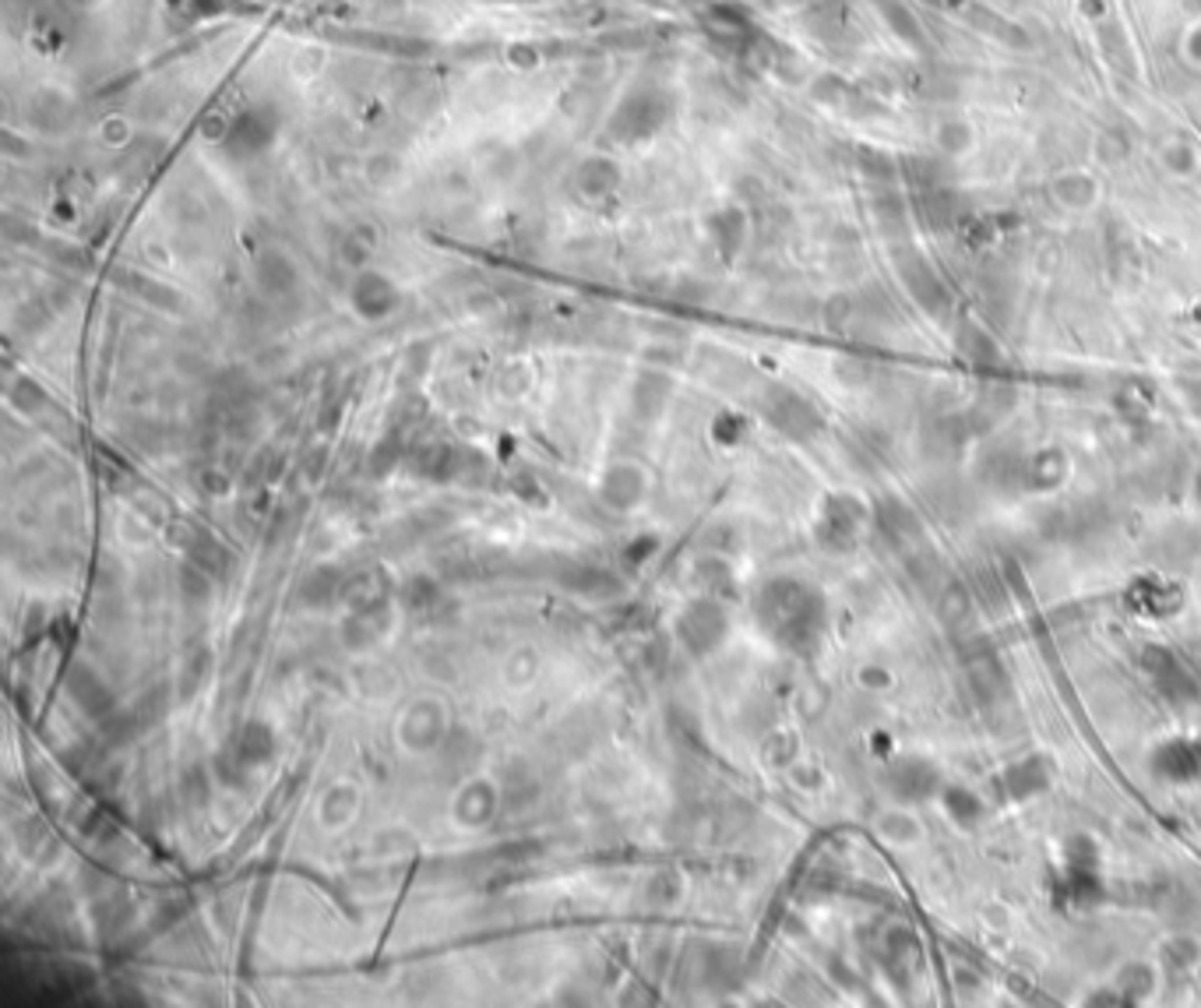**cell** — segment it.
Returning a JSON list of instances; mask_svg holds the SVG:
<instances>
[{
	"label": "cell",
	"instance_id": "10",
	"mask_svg": "<svg viewBox=\"0 0 1201 1008\" xmlns=\"http://www.w3.org/2000/svg\"><path fill=\"white\" fill-rule=\"evenodd\" d=\"M353 303L363 318H388L398 307V290L392 279H384L381 272H363L360 279L353 282Z\"/></svg>",
	"mask_w": 1201,
	"mask_h": 1008
},
{
	"label": "cell",
	"instance_id": "6",
	"mask_svg": "<svg viewBox=\"0 0 1201 1008\" xmlns=\"http://www.w3.org/2000/svg\"><path fill=\"white\" fill-rule=\"evenodd\" d=\"M765 413L789 437H810L821 427L818 409L810 406L807 398H800L796 392H786V388H778V392L768 395Z\"/></svg>",
	"mask_w": 1201,
	"mask_h": 1008
},
{
	"label": "cell",
	"instance_id": "3",
	"mask_svg": "<svg viewBox=\"0 0 1201 1008\" xmlns=\"http://www.w3.org/2000/svg\"><path fill=\"white\" fill-rule=\"evenodd\" d=\"M667 113H670L667 92H662L659 86H638V89H631L624 96V102L617 107L609 128H614L617 138L638 142V138L656 134L662 128V120H667Z\"/></svg>",
	"mask_w": 1201,
	"mask_h": 1008
},
{
	"label": "cell",
	"instance_id": "17",
	"mask_svg": "<svg viewBox=\"0 0 1201 1008\" xmlns=\"http://www.w3.org/2000/svg\"><path fill=\"white\" fill-rule=\"evenodd\" d=\"M342 593V572L339 568H314L307 579L300 582V600L307 606H329L332 600H339Z\"/></svg>",
	"mask_w": 1201,
	"mask_h": 1008
},
{
	"label": "cell",
	"instance_id": "2",
	"mask_svg": "<svg viewBox=\"0 0 1201 1008\" xmlns=\"http://www.w3.org/2000/svg\"><path fill=\"white\" fill-rule=\"evenodd\" d=\"M271 754H276V733H271V727L265 720H247L244 727L229 738L226 748L215 754V769L226 783L240 786L255 769L268 765Z\"/></svg>",
	"mask_w": 1201,
	"mask_h": 1008
},
{
	"label": "cell",
	"instance_id": "25",
	"mask_svg": "<svg viewBox=\"0 0 1201 1008\" xmlns=\"http://www.w3.org/2000/svg\"><path fill=\"white\" fill-rule=\"evenodd\" d=\"M944 807H947V815H952L958 825H973L976 818H979V801L969 790H958V786L944 790Z\"/></svg>",
	"mask_w": 1201,
	"mask_h": 1008
},
{
	"label": "cell",
	"instance_id": "12",
	"mask_svg": "<svg viewBox=\"0 0 1201 1008\" xmlns=\"http://www.w3.org/2000/svg\"><path fill=\"white\" fill-rule=\"evenodd\" d=\"M402 738H406L409 748H434V744L445 738V716H440V709L434 706V702L416 706L413 712H409Z\"/></svg>",
	"mask_w": 1201,
	"mask_h": 1008
},
{
	"label": "cell",
	"instance_id": "18",
	"mask_svg": "<svg viewBox=\"0 0 1201 1008\" xmlns=\"http://www.w3.org/2000/svg\"><path fill=\"white\" fill-rule=\"evenodd\" d=\"M493 807H498L493 786L476 783V786H469V790L455 801V815H458L462 825H480V822H487V818L493 815Z\"/></svg>",
	"mask_w": 1201,
	"mask_h": 1008
},
{
	"label": "cell",
	"instance_id": "8",
	"mask_svg": "<svg viewBox=\"0 0 1201 1008\" xmlns=\"http://www.w3.org/2000/svg\"><path fill=\"white\" fill-rule=\"evenodd\" d=\"M68 695L92 720H107V716H113V712H117V698H113V691L102 685V677L92 667H81L78 664L75 670H71V674H68Z\"/></svg>",
	"mask_w": 1201,
	"mask_h": 1008
},
{
	"label": "cell",
	"instance_id": "26",
	"mask_svg": "<svg viewBox=\"0 0 1201 1008\" xmlns=\"http://www.w3.org/2000/svg\"><path fill=\"white\" fill-rule=\"evenodd\" d=\"M166 706H170V695H166V688H149L145 691V698L134 706V716H138L142 730L152 727V723H159L166 716Z\"/></svg>",
	"mask_w": 1201,
	"mask_h": 1008
},
{
	"label": "cell",
	"instance_id": "21",
	"mask_svg": "<svg viewBox=\"0 0 1201 1008\" xmlns=\"http://www.w3.org/2000/svg\"><path fill=\"white\" fill-rule=\"evenodd\" d=\"M712 240H715V247L723 250L726 258L730 255H736V247H740V240H744V216L740 212H719V216H712Z\"/></svg>",
	"mask_w": 1201,
	"mask_h": 1008
},
{
	"label": "cell",
	"instance_id": "16",
	"mask_svg": "<svg viewBox=\"0 0 1201 1008\" xmlns=\"http://www.w3.org/2000/svg\"><path fill=\"white\" fill-rule=\"evenodd\" d=\"M1005 786H1008V794L1015 797V801H1021V797H1032V794H1039V790H1047V786H1050V772H1047V762H1039V759H1029V762H1018V765H1011V769L1005 772Z\"/></svg>",
	"mask_w": 1201,
	"mask_h": 1008
},
{
	"label": "cell",
	"instance_id": "11",
	"mask_svg": "<svg viewBox=\"0 0 1201 1008\" xmlns=\"http://www.w3.org/2000/svg\"><path fill=\"white\" fill-rule=\"evenodd\" d=\"M888 786L899 801H923V797H931L941 786V780H937L934 765L920 759H902L888 769Z\"/></svg>",
	"mask_w": 1201,
	"mask_h": 1008
},
{
	"label": "cell",
	"instance_id": "13",
	"mask_svg": "<svg viewBox=\"0 0 1201 1008\" xmlns=\"http://www.w3.org/2000/svg\"><path fill=\"white\" fill-rule=\"evenodd\" d=\"M187 554H191V561L198 564V568H205L208 575H212V579H226L229 568H233V558H229V550L212 537V533H205V529H198L194 537H191V543H187Z\"/></svg>",
	"mask_w": 1201,
	"mask_h": 1008
},
{
	"label": "cell",
	"instance_id": "9",
	"mask_svg": "<svg viewBox=\"0 0 1201 1008\" xmlns=\"http://www.w3.org/2000/svg\"><path fill=\"white\" fill-rule=\"evenodd\" d=\"M255 282H258V290L265 293V297L286 300L300 286V272H297V265H293L286 255H282V250L265 247L255 258Z\"/></svg>",
	"mask_w": 1201,
	"mask_h": 1008
},
{
	"label": "cell",
	"instance_id": "24",
	"mask_svg": "<svg viewBox=\"0 0 1201 1008\" xmlns=\"http://www.w3.org/2000/svg\"><path fill=\"white\" fill-rule=\"evenodd\" d=\"M212 582L215 579L205 568H198L194 561H187L184 572H181V596L187 603H208V596H212Z\"/></svg>",
	"mask_w": 1201,
	"mask_h": 1008
},
{
	"label": "cell",
	"instance_id": "19",
	"mask_svg": "<svg viewBox=\"0 0 1201 1008\" xmlns=\"http://www.w3.org/2000/svg\"><path fill=\"white\" fill-rule=\"evenodd\" d=\"M462 451L451 445H430L427 451H419V472L430 480H451L458 477L462 469Z\"/></svg>",
	"mask_w": 1201,
	"mask_h": 1008
},
{
	"label": "cell",
	"instance_id": "5",
	"mask_svg": "<svg viewBox=\"0 0 1201 1008\" xmlns=\"http://www.w3.org/2000/svg\"><path fill=\"white\" fill-rule=\"evenodd\" d=\"M279 134V117L276 110L258 107V110H244L233 124H226L223 134V149L233 155V160H250V155H261L276 145Z\"/></svg>",
	"mask_w": 1201,
	"mask_h": 1008
},
{
	"label": "cell",
	"instance_id": "20",
	"mask_svg": "<svg viewBox=\"0 0 1201 1008\" xmlns=\"http://www.w3.org/2000/svg\"><path fill=\"white\" fill-rule=\"evenodd\" d=\"M620 184V173L617 166H609L606 160H588L582 166V173H578V187L588 194V198H606L614 194Z\"/></svg>",
	"mask_w": 1201,
	"mask_h": 1008
},
{
	"label": "cell",
	"instance_id": "4",
	"mask_svg": "<svg viewBox=\"0 0 1201 1008\" xmlns=\"http://www.w3.org/2000/svg\"><path fill=\"white\" fill-rule=\"evenodd\" d=\"M726 628H730L726 606L719 600H712V596L709 600L688 603L677 617V638L691 656H709L712 649H719L726 638Z\"/></svg>",
	"mask_w": 1201,
	"mask_h": 1008
},
{
	"label": "cell",
	"instance_id": "7",
	"mask_svg": "<svg viewBox=\"0 0 1201 1008\" xmlns=\"http://www.w3.org/2000/svg\"><path fill=\"white\" fill-rule=\"evenodd\" d=\"M863 526V504H857L852 498H831L825 504V516H821V526H818V537L825 543L828 550H849L852 540H857V533Z\"/></svg>",
	"mask_w": 1201,
	"mask_h": 1008
},
{
	"label": "cell",
	"instance_id": "14",
	"mask_svg": "<svg viewBox=\"0 0 1201 1008\" xmlns=\"http://www.w3.org/2000/svg\"><path fill=\"white\" fill-rule=\"evenodd\" d=\"M445 603V585H440L434 575H416L402 585V606L416 617H430L437 606Z\"/></svg>",
	"mask_w": 1201,
	"mask_h": 1008
},
{
	"label": "cell",
	"instance_id": "27",
	"mask_svg": "<svg viewBox=\"0 0 1201 1008\" xmlns=\"http://www.w3.org/2000/svg\"><path fill=\"white\" fill-rule=\"evenodd\" d=\"M1198 504H1201V477H1198Z\"/></svg>",
	"mask_w": 1201,
	"mask_h": 1008
},
{
	"label": "cell",
	"instance_id": "1",
	"mask_svg": "<svg viewBox=\"0 0 1201 1008\" xmlns=\"http://www.w3.org/2000/svg\"><path fill=\"white\" fill-rule=\"evenodd\" d=\"M757 624L765 635L793 653H810L825 632V600L796 579H772L757 593Z\"/></svg>",
	"mask_w": 1201,
	"mask_h": 1008
},
{
	"label": "cell",
	"instance_id": "23",
	"mask_svg": "<svg viewBox=\"0 0 1201 1008\" xmlns=\"http://www.w3.org/2000/svg\"><path fill=\"white\" fill-rule=\"evenodd\" d=\"M208 667H212V659H208V649H198V653H187L184 664H181V674H176V685H181V698H191L198 688H202V680L208 677Z\"/></svg>",
	"mask_w": 1201,
	"mask_h": 1008
},
{
	"label": "cell",
	"instance_id": "15",
	"mask_svg": "<svg viewBox=\"0 0 1201 1008\" xmlns=\"http://www.w3.org/2000/svg\"><path fill=\"white\" fill-rule=\"evenodd\" d=\"M641 490H645V480L635 466H614L603 477V498L614 508H631L641 498Z\"/></svg>",
	"mask_w": 1201,
	"mask_h": 1008
},
{
	"label": "cell",
	"instance_id": "22",
	"mask_svg": "<svg viewBox=\"0 0 1201 1008\" xmlns=\"http://www.w3.org/2000/svg\"><path fill=\"white\" fill-rule=\"evenodd\" d=\"M667 395H670V381L662 374H645L638 381V388H635V409L641 416H652V413H659V406L667 403Z\"/></svg>",
	"mask_w": 1201,
	"mask_h": 1008
}]
</instances>
